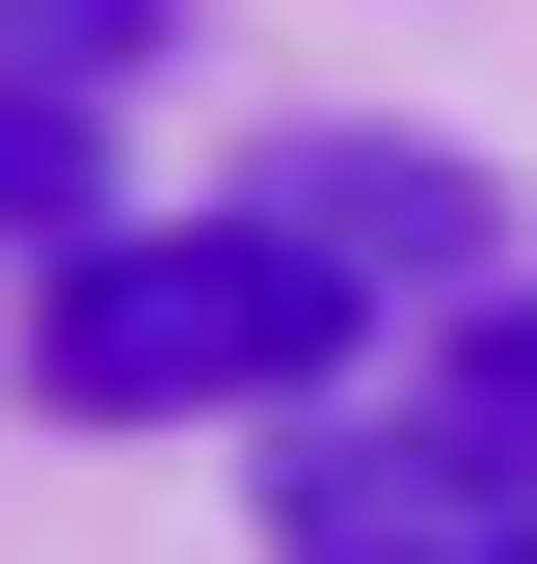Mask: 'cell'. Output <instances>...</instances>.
Wrapping results in <instances>:
<instances>
[{"mask_svg":"<svg viewBox=\"0 0 537 564\" xmlns=\"http://www.w3.org/2000/svg\"><path fill=\"white\" fill-rule=\"evenodd\" d=\"M350 269L296 216H108L28 269V403L54 431H242V403H322L350 377Z\"/></svg>","mask_w":537,"mask_h":564,"instance_id":"cell-1","label":"cell"},{"mask_svg":"<svg viewBox=\"0 0 537 564\" xmlns=\"http://www.w3.org/2000/svg\"><path fill=\"white\" fill-rule=\"evenodd\" d=\"M268 564H537V457H484L457 403L296 431L268 457Z\"/></svg>","mask_w":537,"mask_h":564,"instance_id":"cell-2","label":"cell"},{"mask_svg":"<svg viewBox=\"0 0 537 564\" xmlns=\"http://www.w3.org/2000/svg\"><path fill=\"white\" fill-rule=\"evenodd\" d=\"M242 216H296L350 296H484V242H511V188L457 162V134H268L242 162Z\"/></svg>","mask_w":537,"mask_h":564,"instance_id":"cell-3","label":"cell"},{"mask_svg":"<svg viewBox=\"0 0 537 564\" xmlns=\"http://www.w3.org/2000/svg\"><path fill=\"white\" fill-rule=\"evenodd\" d=\"M0 242H108V134H81V82H0Z\"/></svg>","mask_w":537,"mask_h":564,"instance_id":"cell-4","label":"cell"},{"mask_svg":"<svg viewBox=\"0 0 537 564\" xmlns=\"http://www.w3.org/2000/svg\"><path fill=\"white\" fill-rule=\"evenodd\" d=\"M430 403H457L484 457H537V296H457V349H430Z\"/></svg>","mask_w":537,"mask_h":564,"instance_id":"cell-5","label":"cell"},{"mask_svg":"<svg viewBox=\"0 0 537 564\" xmlns=\"http://www.w3.org/2000/svg\"><path fill=\"white\" fill-rule=\"evenodd\" d=\"M134 54H162V0H0V82H81V108H108Z\"/></svg>","mask_w":537,"mask_h":564,"instance_id":"cell-6","label":"cell"}]
</instances>
